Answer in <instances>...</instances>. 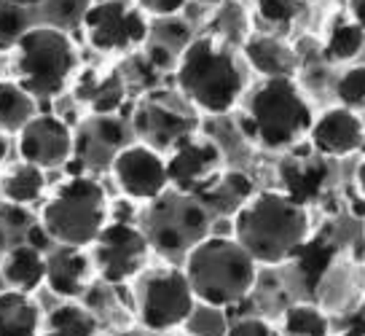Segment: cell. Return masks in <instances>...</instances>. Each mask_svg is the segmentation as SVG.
<instances>
[{
	"instance_id": "obj_1",
	"label": "cell",
	"mask_w": 365,
	"mask_h": 336,
	"mask_svg": "<svg viewBox=\"0 0 365 336\" xmlns=\"http://www.w3.org/2000/svg\"><path fill=\"white\" fill-rule=\"evenodd\" d=\"M312 237L307 205L285 191H255L234 213V240L258 267H279L301 255Z\"/></svg>"
},
{
	"instance_id": "obj_2",
	"label": "cell",
	"mask_w": 365,
	"mask_h": 336,
	"mask_svg": "<svg viewBox=\"0 0 365 336\" xmlns=\"http://www.w3.org/2000/svg\"><path fill=\"white\" fill-rule=\"evenodd\" d=\"M175 81L182 97L210 116L234 111L245 94V73L234 51L212 35L194 38L182 46Z\"/></svg>"
},
{
	"instance_id": "obj_3",
	"label": "cell",
	"mask_w": 365,
	"mask_h": 336,
	"mask_svg": "<svg viewBox=\"0 0 365 336\" xmlns=\"http://www.w3.org/2000/svg\"><path fill=\"white\" fill-rule=\"evenodd\" d=\"M185 278L196 302L228 310L245 302L258 282V264L234 237H205L185 253Z\"/></svg>"
},
{
	"instance_id": "obj_4",
	"label": "cell",
	"mask_w": 365,
	"mask_h": 336,
	"mask_svg": "<svg viewBox=\"0 0 365 336\" xmlns=\"http://www.w3.org/2000/svg\"><path fill=\"white\" fill-rule=\"evenodd\" d=\"M314 124V111L293 78H263L247 97L245 129L266 151L296 148Z\"/></svg>"
},
{
	"instance_id": "obj_5",
	"label": "cell",
	"mask_w": 365,
	"mask_h": 336,
	"mask_svg": "<svg viewBox=\"0 0 365 336\" xmlns=\"http://www.w3.org/2000/svg\"><path fill=\"white\" fill-rule=\"evenodd\" d=\"M14 81L38 100H54L70 89L78 73V51L65 30L33 24L11 51Z\"/></svg>"
},
{
	"instance_id": "obj_6",
	"label": "cell",
	"mask_w": 365,
	"mask_h": 336,
	"mask_svg": "<svg viewBox=\"0 0 365 336\" xmlns=\"http://www.w3.org/2000/svg\"><path fill=\"white\" fill-rule=\"evenodd\" d=\"M110 218L108 194L89 175H73L46 197L41 226L54 245L91 248Z\"/></svg>"
},
{
	"instance_id": "obj_7",
	"label": "cell",
	"mask_w": 365,
	"mask_h": 336,
	"mask_svg": "<svg viewBox=\"0 0 365 336\" xmlns=\"http://www.w3.org/2000/svg\"><path fill=\"white\" fill-rule=\"evenodd\" d=\"M196 296L185 272L178 267H159L137 280L135 312L140 325L150 334H175L191 320Z\"/></svg>"
},
{
	"instance_id": "obj_8",
	"label": "cell",
	"mask_w": 365,
	"mask_h": 336,
	"mask_svg": "<svg viewBox=\"0 0 365 336\" xmlns=\"http://www.w3.org/2000/svg\"><path fill=\"white\" fill-rule=\"evenodd\" d=\"M148 205L143 232L148 237L150 248L161 253H188L207 237V208L196 197L170 188Z\"/></svg>"
},
{
	"instance_id": "obj_9",
	"label": "cell",
	"mask_w": 365,
	"mask_h": 336,
	"mask_svg": "<svg viewBox=\"0 0 365 336\" xmlns=\"http://www.w3.org/2000/svg\"><path fill=\"white\" fill-rule=\"evenodd\" d=\"M150 250L145 232L132 220H108L91 245V264L105 282L124 285L145 269Z\"/></svg>"
},
{
	"instance_id": "obj_10",
	"label": "cell",
	"mask_w": 365,
	"mask_h": 336,
	"mask_svg": "<svg viewBox=\"0 0 365 336\" xmlns=\"http://www.w3.org/2000/svg\"><path fill=\"white\" fill-rule=\"evenodd\" d=\"M81 24L86 30L89 44L100 54H126L148 38L145 14L124 3V0L91 3Z\"/></svg>"
},
{
	"instance_id": "obj_11",
	"label": "cell",
	"mask_w": 365,
	"mask_h": 336,
	"mask_svg": "<svg viewBox=\"0 0 365 336\" xmlns=\"http://www.w3.org/2000/svg\"><path fill=\"white\" fill-rule=\"evenodd\" d=\"M110 173L118 188L135 202H153L164 191H170L167 159L143 143L118 148L110 159Z\"/></svg>"
},
{
	"instance_id": "obj_12",
	"label": "cell",
	"mask_w": 365,
	"mask_h": 336,
	"mask_svg": "<svg viewBox=\"0 0 365 336\" xmlns=\"http://www.w3.org/2000/svg\"><path fill=\"white\" fill-rule=\"evenodd\" d=\"M220 173H223V151L215 140L202 135L185 138L167 156L170 188L188 197H199Z\"/></svg>"
},
{
	"instance_id": "obj_13",
	"label": "cell",
	"mask_w": 365,
	"mask_h": 336,
	"mask_svg": "<svg viewBox=\"0 0 365 336\" xmlns=\"http://www.w3.org/2000/svg\"><path fill=\"white\" fill-rule=\"evenodd\" d=\"M16 148L22 162L35 164L41 170H54L73 159L76 135L65 118L54 113H35L16 135Z\"/></svg>"
},
{
	"instance_id": "obj_14",
	"label": "cell",
	"mask_w": 365,
	"mask_h": 336,
	"mask_svg": "<svg viewBox=\"0 0 365 336\" xmlns=\"http://www.w3.org/2000/svg\"><path fill=\"white\" fill-rule=\"evenodd\" d=\"M132 127L143 146L161 153L172 151L178 143L196 135V118L161 97H145L132 113Z\"/></svg>"
},
{
	"instance_id": "obj_15",
	"label": "cell",
	"mask_w": 365,
	"mask_h": 336,
	"mask_svg": "<svg viewBox=\"0 0 365 336\" xmlns=\"http://www.w3.org/2000/svg\"><path fill=\"white\" fill-rule=\"evenodd\" d=\"M91 253L83 248L57 245L46 253V288L62 302H78L94 282Z\"/></svg>"
},
{
	"instance_id": "obj_16",
	"label": "cell",
	"mask_w": 365,
	"mask_h": 336,
	"mask_svg": "<svg viewBox=\"0 0 365 336\" xmlns=\"http://www.w3.org/2000/svg\"><path fill=\"white\" fill-rule=\"evenodd\" d=\"M307 138L319 156H331V159L352 156L365 140L363 118L344 105L328 108L322 116L314 118Z\"/></svg>"
},
{
	"instance_id": "obj_17",
	"label": "cell",
	"mask_w": 365,
	"mask_h": 336,
	"mask_svg": "<svg viewBox=\"0 0 365 336\" xmlns=\"http://www.w3.org/2000/svg\"><path fill=\"white\" fill-rule=\"evenodd\" d=\"M70 86L76 100L94 116H113L126 97V83L118 70H83Z\"/></svg>"
},
{
	"instance_id": "obj_18",
	"label": "cell",
	"mask_w": 365,
	"mask_h": 336,
	"mask_svg": "<svg viewBox=\"0 0 365 336\" xmlns=\"http://www.w3.org/2000/svg\"><path fill=\"white\" fill-rule=\"evenodd\" d=\"M0 278L9 285V290L19 293H35L46 285V253L35 250L33 245H16L6 250L0 261Z\"/></svg>"
},
{
	"instance_id": "obj_19",
	"label": "cell",
	"mask_w": 365,
	"mask_h": 336,
	"mask_svg": "<svg viewBox=\"0 0 365 336\" xmlns=\"http://www.w3.org/2000/svg\"><path fill=\"white\" fill-rule=\"evenodd\" d=\"M245 59L263 78H293L298 59L285 41L274 35H252L245 41Z\"/></svg>"
},
{
	"instance_id": "obj_20",
	"label": "cell",
	"mask_w": 365,
	"mask_h": 336,
	"mask_svg": "<svg viewBox=\"0 0 365 336\" xmlns=\"http://www.w3.org/2000/svg\"><path fill=\"white\" fill-rule=\"evenodd\" d=\"M43 310L33 293L0 290V336H41Z\"/></svg>"
},
{
	"instance_id": "obj_21",
	"label": "cell",
	"mask_w": 365,
	"mask_h": 336,
	"mask_svg": "<svg viewBox=\"0 0 365 336\" xmlns=\"http://www.w3.org/2000/svg\"><path fill=\"white\" fill-rule=\"evenodd\" d=\"M279 175H282L287 197L307 205L309 199H314L319 194V188L328 178V167L319 156H296L293 153L282 162Z\"/></svg>"
},
{
	"instance_id": "obj_22",
	"label": "cell",
	"mask_w": 365,
	"mask_h": 336,
	"mask_svg": "<svg viewBox=\"0 0 365 336\" xmlns=\"http://www.w3.org/2000/svg\"><path fill=\"white\" fill-rule=\"evenodd\" d=\"M46 194V170L27 162H16L0 178V197L14 208H30Z\"/></svg>"
},
{
	"instance_id": "obj_23",
	"label": "cell",
	"mask_w": 365,
	"mask_h": 336,
	"mask_svg": "<svg viewBox=\"0 0 365 336\" xmlns=\"http://www.w3.org/2000/svg\"><path fill=\"white\" fill-rule=\"evenodd\" d=\"M41 336H100V320L81 302H62L43 315Z\"/></svg>"
},
{
	"instance_id": "obj_24",
	"label": "cell",
	"mask_w": 365,
	"mask_h": 336,
	"mask_svg": "<svg viewBox=\"0 0 365 336\" xmlns=\"http://www.w3.org/2000/svg\"><path fill=\"white\" fill-rule=\"evenodd\" d=\"M252 194H255V188H252V180L247 175L237 173V170H234V173H226V170H223V173L210 183V188H205L196 199H199L207 210L237 213Z\"/></svg>"
},
{
	"instance_id": "obj_25",
	"label": "cell",
	"mask_w": 365,
	"mask_h": 336,
	"mask_svg": "<svg viewBox=\"0 0 365 336\" xmlns=\"http://www.w3.org/2000/svg\"><path fill=\"white\" fill-rule=\"evenodd\" d=\"M38 113V103L16 81H0V135H19Z\"/></svg>"
},
{
	"instance_id": "obj_26",
	"label": "cell",
	"mask_w": 365,
	"mask_h": 336,
	"mask_svg": "<svg viewBox=\"0 0 365 336\" xmlns=\"http://www.w3.org/2000/svg\"><path fill=\"white\" fill-rule=\"evenodd\" d=\"M43 0H0V51L11 54L33 27V11Z\"/></svg>"
},
{
	"instance_id": "obj_27",
	"label": "cell",
	"mask_w": 365,
	"mask_h": 336,
	"mask_svg": "<svg viewBox=\"0 0 365 336\" xmlns=\"http://www.w3.org/2000/svg\"><path fill=\"white\" fill-rule=\"evenodd\" d=\"M282 336H331V317L317 304H290L282 312Z\"/></svg>"
},
{
	"instance_id": "obj_28",
	"label": "cell",
	"mask_w": 365,
	"mask_h": 336,
	"mask_svg": "<svg viewBox=\"0 0 365 336\" xmlns=\"http://www.w3.org/2000/svg\"><path fill=\"white\" fill-rule=\"evenodd\" d=\"M365 46V30L354 22L336 24L325 41V57L331 62H349L354 59Z\"/></svg>"
},
{
	"instance_id": "obj_29",
	"label": "cell",
	"mask_w": 365,
	"mask_h": 336,
	"mask_svg": "<svg viewBox=\"0 0 365 336\" xmlns=\"http://www.w3.org/2000/svg\"><path fill=\"white\" fill-rule=\"evenodd\" d=\"M89 0H43L38 9H43L46 16H48V27H57V30H65L68 33L70 27L83 22V16L89 11Z\"/></svg>"
},
{
	"instance_id": "obj_30",
	"label": "cell",
	"mask_w": 365,
	"mask_h": 336,
	"mask_svg": "<svg viewBox=\"0 0 365 336\" xmlns=\"http://www.w3.org/2000/svg\"><path fill=\"white\" fill-rule=\"evenodd\" d=\"M336 97L349 111L365 105V65H354L336 81Z\"/></svg>"
},
{
	"instance_id": "obj_31",
	"label": "cell",
	"mask_w": 365,
	"mask_h": 336,
	"mask_svg": "<svg viewBox=\"0 0 365 336\" xmlns=\"http://www.w3.org/2000/svg\"><path fill=\"white\" fill-rule=\"evenodd\" d=\"M223 336H282V334H279L266 317L245 315V317H237L234 323L228 325Z\"/></svg>"
},
{
	"instance_id": "obj_32",
	"label": "cell",
	"mask_w": 365,
	"mask_h": 336,
	"mask_svg": "<svg viewBox=\"0 0 365 336\" xmlns=\"http://www.w3.org/2000/svg\"><path fill=\"white\" fill-rule=\"evenodd\" d=\"M298 9H301V0H258V11L266 22L272 24L293 22Z\"/></svg>"
},
{
	"instance_id": "obj_33",
	"label": "cell",
	"mask_w": 365,
	"mask_h": 336,
	"mask_svg": "<svg viewBox=\"0 0 365 336\" xmlns=\"http://www.w3.org/2000/svg\"><path fill=\"white\" fill-rule=\"evenodd\" d=\"M185 6V0H137V9L153 16H175Z\"/></svg>"
},
{
	"instance_id": "obj_34",
	"label": "cell",
	"mask_w": 365,
	"mask_h": 336,
	"mask_svg": "<svg viewBox=\"0 0 365 336\" xmlns=\"http://www.w3.org/2000/svg\"><path fill=\"white\" fill-rule=\"evenodd\" d=\"M349 11H352L354 24H360L365 30V0H349Z\"/></svg>"
},
{
	"instance_id": "obj_35",
	"label": "cell",
	"mask_w": 365,
	"mask_h": 336,
	"mask_svg": "<svg viewBox=\"0 0 365 336\" xmlns=\"http://www.w3.org/2000/svg\"><path fill=\"white\" fill-rule=\"evenodd\" d=\"M9 148H11V146H9V138H6V135H0V164L9 159Z\"/></svg>"
},
{
	"instance_id": "obj_36",
	"label": "cell",
	"mask_w": 365,
	"mask_h": 336,
	"mask_svg": "<svg viewBox=\"0 0 365 336\" xmlns=\"http://www.w3.org/2000/svg\"><path fill=\"white\" fill-rule=\"evenodd\" d=\"M108 336H145L143 331H137V328H121V331H113V334Z\"/></svg>"
},
{
	"instance_id": "obj_37",
	"label": "cell",
	"mask_w": 365,
	"mask_h": 336,
	"mask_svg": "<svg viewBox=\"0 0 365 336\" xmlns=\"http://www.w3.org/2000/svg\"><path fill=\"white\" fill-rule=\"evenodd\" d=\"M6 243H9V234H6V223L0 220V253L6 250Z\"/></svg>"
},
{
	"instance_id": "obj_38",
	"label": "cell",
	"mask_w": 365,
	"mask_h": 336,
	"mask_svg": "<svg viewBox=\"0 0 365 336\" xmlns=\"http://www.w3.org/2000/svg\"><path fill=\"white\" fill-rule=\"evenodd\" d=\"M357 183H360V188H363V194H365V162L360 164V170H357Z\"/></svg>"
},
{
	"instance_id": "obj_39",
	"label": "cell",
	"mask_w": 365,
	"mask_h": 336,
	"mask_svg": "<svg viewBox=\"0 0 365 336\" xmlns=\"http://www.w3.org/2000/svg\"><path fill=\"white\" fill-rule=\"evenodd\" d=\"M170 336H199V334H185V331H175V334H170Z\"/></svg>"
},
{
	"instance_id": "obj_40",
	"label": "cell",
	"mask_w": 365,
	"mask_h": 336,
	"mask_svg": "<svg viewBox=\"0 0 365 336\" xmlns=\"http://www.w3.org/2000/svg\"><path fill=\"white\" fill-rule=\"evenodd\" d=\"M0 205H3V197H0Z\"/></svg>"
}]
</instances>
